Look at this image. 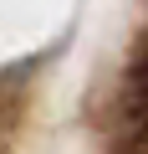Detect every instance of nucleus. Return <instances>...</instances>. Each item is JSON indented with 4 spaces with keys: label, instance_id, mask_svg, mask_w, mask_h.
Listing matches in <instances>:
<instances>
[{
    "label": "nucleus",
    "instance_id": "1",
    "mask_svg": "<svg viewBox=\"0 0 148 154\" xmlns=\"http://www.w3.org/2000/svg\"><path fill=\"white\" fill-rule=\"evenodd\" d=\"M123 113H128V123H133L138 134H148V51H143V62L133 67V77H128Z\"/></svg>",
    "mask_w": 148,
    "mask_h": 154
}]
</instances>
